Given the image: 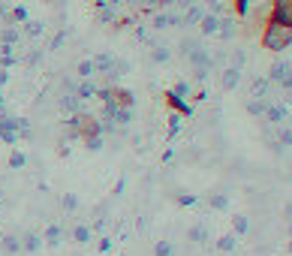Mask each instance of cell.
<instances>
[{
    "label": "cell",
    "instance_id": "1",
    "mask_svg": "<svg viewBox=\"0 0 292 256\" xmlns=\"http://www.w3.org/2000/svg\"><path fill=\"white\" fill-rule=\"evenodd\" d=\"M292 42V27L286 24H277V21H265V30H262V45L268 51H283Z\"/></svg>",
    "mask_w": 292,
    "mask_h": 256
},
{
    "label": "cell",
    "instance_id": "3",
    "mask_svg": "<svg viewBox=\"0 0 292 256\" xmlns=\"http://www.w3.org/2000/svg\"><path fill=\"white\" fill-rule=\"evenodd\" d=\"M232 3H235V12H238V15L247 12V0H232Z\"/></svg>",
    "mask_w": 292,
    "mask_h": 256
},
{
    "label": "cell",
    "instance_id": "2",
    "mask_svg": "<svg viewBox=\"0 0 292 256\" xmlns=\"http://www.w3.org/2000/svg\"><path fill=\"white\" fill-rule=\"evenodd\" d=\"M265 21H277V24L292 27V0H274V3H271V12H268Z\"/></svg>",
    "mask_w": 292,
    "mask_h": 256
}]
</instances>
